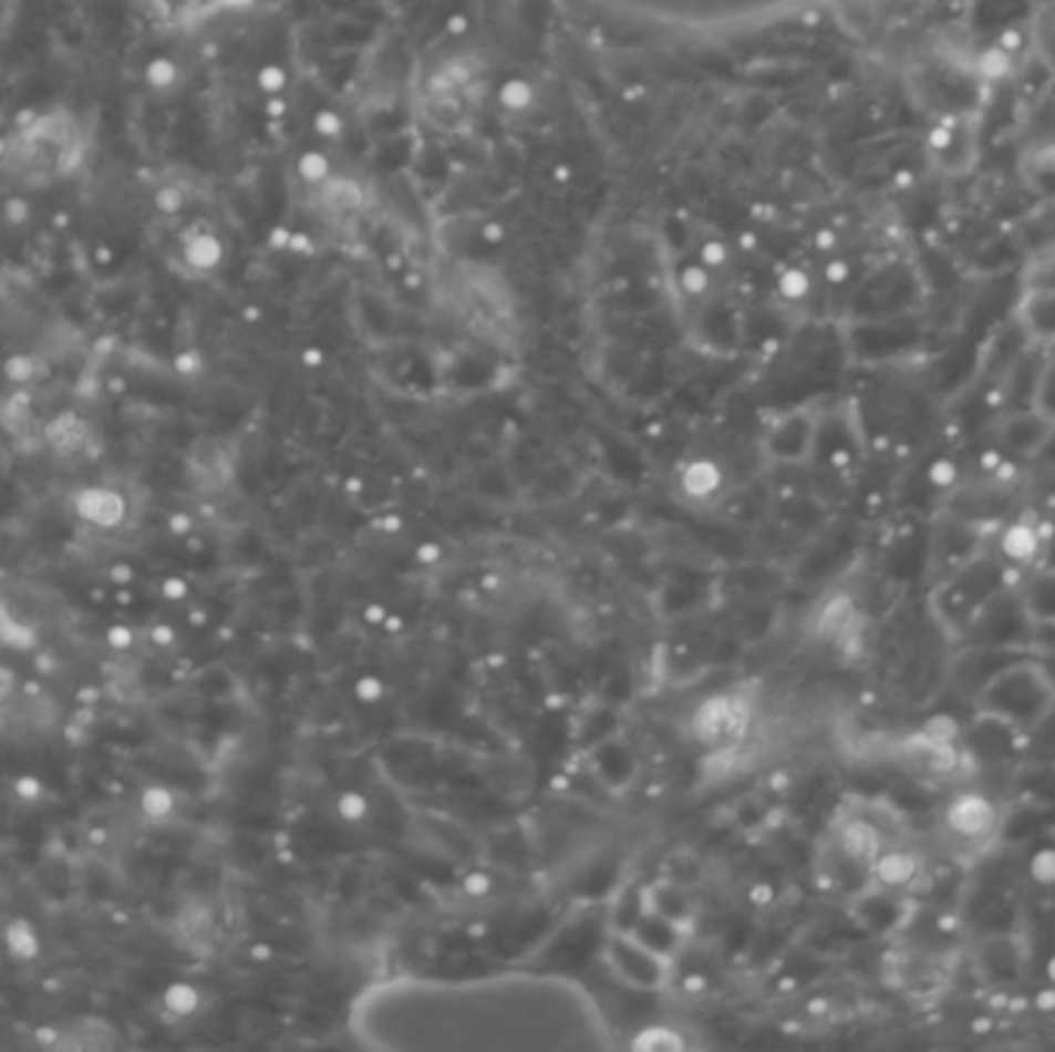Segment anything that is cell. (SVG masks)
Masks as SVG:
<instances>
[{
  "instance_id": "8992f818",
  "label": "cell",
  "mask_w": 1055,
  "mask_h": 1052,
  "mask_svg": "<svg viewBox=\"0 0 1055 1052\" xmlns=\"http://www.w3.org/2000/svg\"><path fill=\"white\" fill-rule=\"evenodd\" d=\"M751 725V704L737 694H720L697 710L694 729L707 744L716 747H732L735 741L744 738Z\"/></svg>"
},
{
  "instance_id": "9a60e30c",
  "label": "cell",
  "mask_w": 1055,
  "mask_h": 1052,
  "mask_svg": "<svg viewBox=\"0 0 1055 1052\" xmlns=\"http://www.w3.org/2000/svg\"><path fill=\"white\" fill-rule=\"evenodd\" d=\"M188 466H192V476L204 482V485H210V488H219V485L231 476L229 457H226L223 447L214 445V442H201V445L195 447L192 457H188Z\"/></svg>"
},
{
  "instance_id": "1f68e13d",
  "label": "cell",
  "mask_w": 1055,
  "mask_h": 1052,
  "mask_svg": "<svg viewBox=\"0 0 1055 1052\" xmlns=\"http://www.w3.org/2000/svg\"><path fill=\"white\" fill-rule=\"evenodd\" d=\"M13 791L22 803H38L44 796V781L34 778V775H19L13 781Z\"/></svg>"
},
{
  "instance_id": "7c38bea8",
  "label": "cell",
  "mask_w": 1055,
  "mask_h": 1052,
  "mask_svg": "<svg viewBox=\"0 0 1055 1052\" xmlns=\"http://www.w3.org/2000/svg\"><path fill=\"white\" fill-rule=\"evenodd\" d=\"M590 763H593L599 784H606V787H621L637 772L633 750L627 747L618 735H606L602 741H596Z\"/></svg>"
},
{
  "instance_id": "ab89813d",
  "label": "cell",
  "mask_w": 1055,
  "mask_h": 1052,
  "mask_svg": "<svg viewBox=\"0 0 1055 1052\" xmlns=\"http://www.w3.org/2000/svg\"><path fill=\"white\" fill-rule=\"evenodd\" d=\"M112 577H115L117 584H127V580L133 577L131 565H115V568H112Z\"/></svg>"
},
{
  "instance_id": "f1b7e54d",
  "label": "cell",
  "mask_w": 1055,
  "mask_h": 1052,
  "mask_svg": "<svg viewBox=\"0 0 1055 1052\" xmlns=\"http://www.w3.org/2000/svg\"><path fill=\"white\" fill-rule=\"evenodd\" d=\"M368 812H371V806H368V800H364L362 793H343V796L337 800V815L349 824L364 822Z\"/></svg>"
},
{
  "instance_id": "60d3db41",
  "label": "cell",
  "mask_w": 1055,
  "mask_h": 1052,
  "mask_svg": "<svg viewBox=\"0 0 1055 1052\" xmlns=\"http://www.w3.org/2000/svg\"><path fill=\"white\" fill-rule=\"evenodd\" d=\"M1046 976H1049V981H1053V984H1055V957H1053V960H1049V963H1046Z\"/></svg>"
},
{
  "instance_id": "5b68a950",
  "label": "cell",
  "mask_w": 1055,
  "mask_h": 1052,
  "mask_svg": "<svg viewBox=\"0 0 1055 1052\" xmlns=\"http://www.w3.org/2000/svg\"><path fill=\"white\" fill-rule=\"evenodd\" d=\"M896 756L908 772L923 778H954L963 772V753L954 744V738H941L929 729L904 741Z\"/></svg>"
},
{
  "instance_id": "d6986e66",
  "label": "cell",
  "mask_w": 1055,
  "mask_h": 1052,
  "mask_svg": "<svg viewBox=\"0 0 1055 1052\" xmlns=\"http://www.w3.org/2000/svg\"><path fill=\"white\" fill-rule=\"evenodd\" d=\"M0 646L10 651H31L38 646V630L22 618H15L13 608L3 599H0Z\"/></svg>"
},
{
  "instance_id": "836d02e7",
  "label": "cell",
  "mask_w": 1055,
  "mask_h": 1052,
  "mask_svg": "<svg viewBox=\"0 0 1055 1052\" xmlns=\"http://www.w3.org/2000/svg\"><path fill=\"white\" fill-rule=\"evenodd\" d=\"M266 93H278V90H285L288 84V72L281 69V65H269V69H262L260 81H257Z\"/></svg>"
},
{
  "instance_id": "3957f363",
  "label": "cell",
  "mask_w": 1055,
  "mask_h": 1052,
  "mask_svg": "<svg viewBox=\"0 0 1055 1052\" xmlns=\"http://www.w3.org/2000/svg\"><path fill=\"white\" fill-rule=\"evenodd\" d=\"M602 957L608 969L614 972V979H621L633 991H661L673 981L676 960L664 957L645 941H639L633 932H611L608 929L602 941Z\"/></svg>"
},
{
  "instance_id": "ba28073f",
  "label": "cell",
  "mask_w": 1055,
  "mask_h": 1052,
  "mask_svg": "<svg viewBox=\"0 0 1055 1052\" xmlns=\"http://www.w3.org/2000/svg\"><path fill=\"white\" fill-rule=\"evenodd\" d=\"M818 426L809 414H787L766 435V454L778 463H803L815 454Z\"/></svg>"
},
{
  "instance_id": "ac0fdd59",
  "label": "cell",
  "mask_w": 1055,
  "mask_h": 1052,
  "mask_svg": "<svg viewBox=\"0 0 1055 1052\" xmlns=\"http://www.w3.org/2000/svg\"><path fill=\"white\" fill-rule=\"evenodd\" d=\"M723 485V470L716 466L713 461H692L682 466L680 473V488L689 494V497H710V494H716Z\"/></svg>"
},
{
  "instance_id": "52a82bcc",
  "label": "cell",
  "mask_w": 1055,
  "mask_h": 1052,
  "mask_svg": "<svg viewBox=\"0 0 1055 1052\" xmlns=\"http://www.w3.org/2000/svg\"><path fill=\"white\" fill-rule=\"evenodd\" d=\"M72 513L100 532H115L131 516L127 494L108 485H84L72 494Z\"/></svg>"
},
{
  "instance_id": "ffe728a7",
  "label": "cell",
  "mask_w": 1055,
  "mask_h": 1052,
  "mask_svg": "<svg viewBox=\"0 0 1055 1052\" xmlns=\"http://www.w3.org/2000/svg\"><path fill=\"white\" fill-rule=\"evenodd\" d=\"M214 0H148V10L161 19L164 25H186L192 19L210 10Z\"/></svg>"
},
{
  "instance_id": "603a6c76",
  "label": "cell",
  "mask_w": 1055,
  "mask_h": 1052,
  "mask_svg": "<svg viewBox=\"0 0 1055 1052\" xmlns=\"http://www.w3.org/2000/svg\"><path fill=\"white\" fill-rule=\"evenodd\" d=\"M997 963L1003 966V981H1012L1010 976H1015L1018 966H1022V953H1018L1012 938H991L982 948V969L991 972Z\"/></svg>"
},
{
  "instance_id": "5bb4252c",
  "label": "cell",
  "mask_w": 1055,
  "mask_h": 1052,
  "mask_svg": "<svg viewBox=\"0 0 1055 1052\" xmlns=\"http://www.w3.org/2000/svg\"><path fill=\"white\" fill-rule=\"evenodd\" d=\"M1043 534L1037 532V525L1031 522H1012L1010 528H1003L1000 534V549H1003V559L1015 565L1034 563L1041 556Z\"/></svg>"
},
{
  "instance_id": "e575fe53",
  "label": "cell",
  "mask_w": 1055,
  "mask_h": 1052,
  "mask_svg": "<svg viewBox=\"0 0 1055 1052\" xmlns=\"http://www.w3.org/2000/svg\"><path fill=\"white\" fill-rule=\"evenodd\" d=\"M133 639H136V636H133V630L127 627V623H115V627H108V633H105V642L117 651L131 649Z\"/></svg>"
},
{
  "instance_id": "f546056e",
  "label": "cell",
  "mask_w": 1055,
  "mask_h": 1052,
  "mask_svg": "<svg viewBox=\"0 0 1055 1052\" xmlns=\"http://www.w3.org/2000/svg\"><path fill=\"white\" fill-rule=\"evenodd\" d=\"M778 290L787 300H799V297H806V290H809V275L803 272V269H784V272L778 275Z\"/></svg>"
},
{
  "instance_id": "8fae6325",
  "label": "cell",
  "mask_w": 1055,
  "mask_h": 1052,
  "mask_svg": "<svg viewBox=\"0 0 1055 1052\" xmlns=\"http://www.w3.org/2000/svg\"><path fill=\"white\" fill-rule=\"evenodd\" d=\"M870 877L877 879L880 889L904 893L923 877V858H920V852L904 849V846H882L877 862L870 865Z\"/></svg>"
},
{
  "instance_id": "83f0119b",
  "label": "cell",
  "mask_w": 1055,
  "mask_h": 1052,
  "mask_svg": "<svg viewBox=\"0 0 1055 1052\" xmlns=\"http://www.w3.org/2000/svg\"><path fill=\"white\" fill-rule=\"evenodd\" d=\"M1031 879L1037 883V886H1055V849L1053 846H1046L1041 849L1034 858H1031Z\"/></svg>"
},
{
  "instance_id": "cb8c5ba5",
  "label": "cell",
  "mask_w": 1055,
  "mask_h": 1052,
  "mask_svg": "<svg viewBox=\"0 0 1055 1052\" xmlns=\"http://www.w3.org/2000/svg\"><path fill=\"white\" fill-rule=\"evenodd\" d=\"M535 84L525 81V78H509V81H504L500 90H497V102H500V109L509 112V115H525V112L535 105Z\"/></svg>"
},
{
  "instance_id": "6da1fadb",
  "label": "cell",
  "mask_w": 1055,
  "mask_h": 1052,
  "mask_svg": "<svg viewBox=\"0 0 1055 1052\" xmlns=\"http://www.w3.org/2000/svg\"><path fill=\"white\" fill-rule=\"evenodd\" d=\"M3 171L25 186L62 183L87 158V131L69 109H46L22 121L3 143Z\"/></svg>"
},
{
  "instance_id": "74e56055",
  "label": "cell",
  "mask_w": 1055,
  "mask_h": 1052,
  "mask_svg": "<svg viewBox=\"0 0 1055 1052\" xmlns=\"http://www.w3.org/2000/svg\"><path fill=\"white\" fill-rule=\"evenodd\" d=\"M34 1040H38L41 1046H62V1028L44 1024V1028L34 1031Z\"/></svg>"
},
{
  "instance_id": "4fadbf2b",
  "label": "cell",
  "mask_w": 1055,
  "mask_h": 1052,
  "mask_svg": "<svg viewBox=\"0 0 1055 1052\" xmlns=\"http://www.w3.org/2000/svg\"><path fill=\"white\" fill-rule=\"evenodd\" d=\"M896 979L908 988V994L929 997L939 994L944 984V969L932 957H901L896 966Z\"/></svg>"
},
{
  "instance_id": "7402d4cb",
  "label": "cell",
  "mask_w": 1055,
  "mask_h": 1052,
  "mask_svg": "<svg viewBox=\"0 0 1055 1052\" xmlns=\"http://www.w3.org/2000/svg\"><path fill=\"white\" fill-rule=\"evenodd\" d=\"M161 1003H164V1009H167L170 1015H176V1019H188V1015H195V1012L201 1009L204 997L192 981H170V984L164 988V994H161Z\"/></svg>"
},
{
  "instance_id": "277c9868",
  "label": "cell",
  "mask_w": 1055,
  "mask_h": 1052,
  "mask_svg": "<svg viewBox=\"0 0 1055 1052\" xmlns=\"http://www.w3.org/2000/svg\"><path fill=\"white\" fill-rule=\"evenodd\" d=\"M1000 824H1003V812L982 791H960L948 800V806L941 812L944 836L956 849H982L1000 834Z\"/></svg>"
},
{
  "instance_id": "2e32d148",
  "label": "cell",
  "mask_w": 1055,
  "mask_h": 1052,
  "mask_svg": "<svg viewBox=\"0 0 1055 1052\" xmlns=\"http://www.w3.org/2000/svg\"><path fill=\"white\" fill-rule=\"evenodd\" d=\"M0 941H3L7 953L19 963H31V960L41 957V936H38V929H34L31 920L15 917V920L7 922L3 932H0Z\"/></svg>"
},
{
  "instance_id": "d590c367",
  "label": "cell",
  "mask_w": 1055,
  "mask_h": 1052,
  "mask_svg": "<svg viewBox=\"0 0 1055 1052\" xmlns=\"http://www.w3.org/2000/svg\"><path fill=\"white\" fill-rule=\"evenodd\" d=\"M161 592H164V599H170V602H183L188 596V584L183 577H164V580H161Z\"/></svg>"
},
{
  "instance_id": "d4e9b609",
  "label": "cell",
  "mask_w": 1055,
  "mask_h": 1052,
  "mask_svg": "<svg viewBox=\"0 0 1055 1052\" xmlns=\"http://www.w3.org/2000/svg\"><path fill=\"white\" fill-rule=\"evenodd\" d=\"M680 288L685 297L697 300V297H704V293L713 288V272H710L707 266H704L701 260L685 262V266L680 269Z\"/></svg>"
},
{
  "instance_id": "7a4b0ae2",
  "label": "cell",
  "mask_w": 1055,
  "mask_h": 1052,
  "mask_svg": "<svg viewBox=\"0 0 1055 1052\" xmlns=\"http://www.w3.org/2000/svg\"><path fill=\"white\" fill-rule=\"evenodd\" d=\"M984 713L1010 732L1037 725L1055 707V677L1043 663H1010L987 679L982 692Z\"/></svg>"
},
{
  "instance_id": "d6a6232c",
  "label": "cell",
  "mask_w": 1055,
  "mask_h": 1052,
  "mask_svg": "<svg viewBox=\"0 0 1055 1052\" xmlns=\"http://www.w3.org/2000/svg\"><path fill=\"white\" fill-rule=\"evenodd\" d=\"M316 131H319V136H324V140H337V136L343 133V121H340V115L331 112V109H321L319 115H316Z\"/></svg>"
},
{
  "instance_id": "30bf717a",
  "label": "cell",
  "mask_w": 1055,
  "mask_h": 1052,
  "mask_svg": "<svg viewBox=\"0 0 1055 1052\" xmlns=\"http://www.w3.org/2000/svg\"><path fill=\"white\" fill-rule=\"evenodd\" d=\"M174 932L179 945L195 957H210V951L217 948V920H214V910L204 901H186L176 910Z\"/></svg>"
},
{
  "instance_id": "4dcf8cb0",
  "label": "cell",
  "mask_w": 1055,
  "mask_h": 1052,
  "mask_svg": "<svg viewBox=\"0 0 1055 1052\" xmlns=\"http://www.w3.org/2000/svg\"><path fill=\"white\" fill-rule=\"evenodd\" d=\"M697 260L707 266L710 272H716V269H723L725 262H728V245H725L723 238H707L701 250H697Z\"/></svg>"
},
{
  "instance_id": "f35d334b",
  "label": "cell",
  "mask_w": 1055,
  "mask_h": 1052,
  "mask_svg": "<svg viewBox=\"0 0 1055 1052\" xmlns=\"http://www.w3.org/2000/svg\"><path fill=\"white\" fill-rule=\"evenodd\" d=\"M167 528H170V534H176V537H186L188 528H192V522H188V516H183V513H176V516L167 519Z\"/></svg>"
},
{
  "instance_id": "44dd1931",
  "label": "cell",
  "mask_w": 1055,
  "mask_h": 1052,
  "mask_svg": "<svg viewBox=\"0 0 1055 1052\" xmlns=\"http://www.w3.org/2000/svg\"><path fill=\"white\" fill-rule=\"evenodd\" d=\"M139 812H143L145 822L164 824L167 818H174L176 793L167 784H148L139 793Z\"/></svg>"
},
{
  "instance_id": "4316f807",
  "label": "cell",
  "mask_w": 1055,
  "mask_h": 1052,
  "mask_svg": "<svg viewBox=\"0 0 1055 1052\" xmlns=\"http://www.w3.org/2000/svg\"><path fill=\"white\" fill-rule=\"evenodd\" d=\"M219 257H223V245H219L214 235H201V238H195V241L188 245V260L195 262L198 269L217 266Z\"/></svg>"
},
{
  "instance_id": "484cf974",
  "label": "cell",
  "mask_w": 1055,
  "mask_h": 1052,
  "mask_svg": "<svg viewBox=\"0 0 1055 1052\" xmlns=\"http://www.w3.org/2000/svg\"><path fill=\"white\" fill-rule=\"evenodd\" d=\"M300 176L309 186H324L331 179V161L324 152H306L300 158Z\"/></svg>"
},
{
  "instance_id": "e0dca14e",
  "label": "cell",
  "mask_w": 1055,
  "mask_h": 1052,
  "mask_svg": "<svg viewBox=\"0 0 1055 1052\" xmlns=\"http://www.w3.org/2000/svg\"><path fill=\"white\" fill-rule=\"evenodd\" d=\"M87 423L81 417H74V414H59L44 430L46 445L59 451V454H77L81 447L87 445Z\"/></svg>"
},
{
  "instance_id": "8d00e7d4",
  "label": "cell",
  "mask_w": 1055,
  "mask_h": 1052,
  "mask_svg": "<svg viewBox=\"0 0 1055 1052\" xmlns=\"http://www.w3.org/2000/svg\"><path fill=\"white\" fill-rule=\"evenodd\" d=\"M148 639H152L155 646H161V649H167V646H174L176 642V630L170 627V623H155V627H152V633H148Z\"/></svg>"
},
{
  "instance_id": "9c48e42d",
  "label": "cell",
  "mask_w": 1055,
  "mask_h": 1052,
  "mask_svg": "<svg viewBox=\"0 0 1055 1052\" xmlns=\"http://www.w3.org/2000/svg\"><path fill=\"white\" fill-rule=\"evenodd\" d=\"M645 889V910H654V914H661L664 920L676 922L682 932H689L692 936L694 926H697V905H694V898L689 895L685 886H680L676 879H651L642 886Z\"/></svg>"
}]
</instances>
